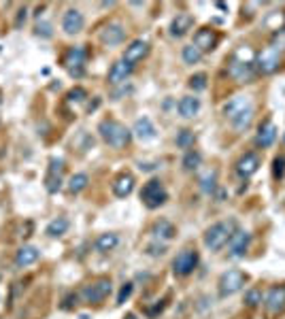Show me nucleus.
Returning a JSON list of instances; mask_svg holds the SVG:
<instances>
[{
    "instance_id": "f257e3e1",
    "label": "nucleus",
    "mask_w": 285,
    "mask_h": 319,
    "mask_svg": "<svg viewBox=\"0 0 285 319\" xmlns=\"http://www.w3.org/2000/svg\"><path fill=\"white\" fill-rule=\"evenodd\" d=\"M98 132H100L105 143H109L111 147H115V149L126 147L132 138V130H128L124 124H119L115 119H103L100 126H98Z\"/></svg>"
},
{
    "instance_id": "f03ea898",
    "label": "nucleus",
    "mask_w": 285,
    "mask_h": 319,
    "mask_svg": "<svg viewBox=\"0 0 285 319\" xmlns=\"http://www.w3.org/2000/svg\"><path fill=\"white\" fill-rule=\"evenodd\" d=\"M232 228H234L232 222H230V224H226V222L213 224V226L205 232V245H207V247H209L211 251H219V249H223L226 245H228V241H230V236L234 234Z\"/></svg>"
},
{
    "instance_id": "7ed1b4c3",
    "label": "nucleus",
    "mask_w": 285,
    "mask_h": 319,
    "mask_svg": "<svg viewBox=\"0 0 285 319\" xmlns=\"http://www.w3.org/2000/svg\"><path fill=\"white\" fill-rule=\"evenodd\" d=\"M140 200L145 202L147 209H160L164 202L168 200V194L164 190V185L160 179H151L145 183V187H142L140 192Z\"/></svg>"
},
{
    "instance_id": "20e7f679",
    "label": "nucleus",
    "mask_w": 285,
    "mask_h": 319,
    "mask_svg": "<svg viewBox=\"0 0 285 319\" xmlns=\"http://www.w3.org/2000/svg\"><path fill=\"white\" fill-rule=\"evenodd\" d=\"M247 283V274L243 270H228L223 272L221 277H219V296L221 298H228V296H234L236 292H240V289L245 287Z\"/></svg>"
},
{
    "instance_id": "39448f33",
    "label": "nucleus",
    "mask_w": 285,
    "mask_h": 319,
    "mask_svg": "<svg viewBox=\"0 0 285 319\" xmlns=\"http://www.w3.org/2000/svg\"><path fill=\"white\" fill-rule=\"evenodd\" d=\"M255 64H258V70L262 75H270V72H275L281 64V53L275 49V47H264L258 55H255Z\"/></svg>"
},
{
    "instance_id": "423d86ee",
    "label": "nucleus",
    "mask_w": 285,
    "mask_h": 319,
    "mask_svg": "<svg viewBox=\"0 0 285 319\" xmlns=\"http://www.w3.org/2000/svg\"><path fill=\"white\" fill-rule=\"evenodd\" d=\"M198 266V251L196 249H183L173 262V270L179 277H188Z\"/></svg>"
},
{
    "instance_id": "0eeeda50",
    "label": "nucleus",
    "mask_w": 285,
    "mask_h": 319,
    "mask_svg": "<svg viewBox=\"0 0 285 319\" xmlns=\"http://www.w3.org/2000/svg\"><path fill=\"white\" fill-rule=\"evenodd\" d=\"M109 294H111V281L109 279H98V281L83 287V300L90 302V304L103 302Z\"/></svg>"
},
{
    "instance_id": "6e6552de",
    "label": "nucleus",
    "mask_w": 285,
    "mask_h": 319,
    "mask_svg": "<svg viewBox=\"0 0 285 319\" xmlns=\"http://www.w3.org/2000/svg\"><path fill=\"white\" fill-rule=\"evenodd\" d=\"M85 49L81 47V45H77V47H70L68 51H66V55H64V66L68 68V72L73 77H81L83 75V64H85Z\"/></svg>"
},
{
    "instance_id": "1a4fd4ad",
    "label": "nucleus",
    "mask_w": 285,
    "mask_h": 319,
    "mask_svg": "<svg viewBox=\"0 0 285 319\" xmlns=\"http://www.w3.org/2000/svg\"><path fill=\"white\" fill-rule=\"evenodd\" d=\"M62 170H64V162L60 157H51L49 160V170L45 177V187L49 194H55L62 187Z\"/></svg>"
},
{
    "instance_id": "9d476101",
    "label": "nucleus",
    "mask_w": 285,
    "mask_h": 319,
    "mask_svg": "<svg viewBox=\"0 0 285 319\" xmlns=\"http://www.w3.org/2000/svg\"><path fill=\"white\" fill-rule=\"evenodd\" d=\"M83 26H85V19H83V13L79 9H68L64 13V17H62V30L68 36L79 34L83 30Z\"/></svg>"
},
{
    "instance_id": "9b49d317",
    "label": "nucleus",
    "mask_w": 285,
    "mask_h": 319,
    "mask_svg": "<svg viewBox=\"0 0 285 319\" xmlns=\"http://www.w3.org/2000/svg\"><path fill=\"white\" fill-rule=\"evenodd\" d=\"M147 53H149V43L147 41H140V38L132 41L124 51V62L134 66V64H138L142 60V57H147Z\"/></svg>"
},
{
    "instance_id": "f8f14e48",
    "label": "nucleus",
    "mask_w": 285,
    "mask_h": 319,
    "mask_svg": "<svg viewBox=\"0 0 285 319\" xmlns=\"http://www.w3.org/2000/svg\"><path fill=\"white\" fill-rule=\"evenodd\" d=\"M249 241H251V234L247 230H236L234 234L230 236L228 245H230V255L232 257H243L249 249Z\"/></svg>"
},
{
    "instance_id": "ddd939ff",
    "label": "nucleus",
    "mask_w": 285,
    "mask_h": 319,
    "mask_svg": "<svg viewBox=\"0 0 285 319\" xmlns=\"http://www.w3.org/2000/svg\"><path fill=\"white\" fill-rule=\"evenodd\" d=\"M264 307L268 313H283L285 311V285L270 289L264 298Z\"/></svg>"
},
{
    "instance_id": "4468645a",
    "label": "nucleus",
    "mask_w": 285,
    "mask_h": 319,
    "mask_svg": "<svg viewBox=\"0 0 285 319\" xmlns=\"http://www.w3.org/2000/svg\"><path fill=\"white\" fill-rule=\"evenodd\" d=\"M194 47H198L202 53L205 51H213L217 45V34L213 28H200L196 34H194V43H192Z\"/></svg>"
},
{
    "instance_id": "2eb2a0df",
    "label": "nucleus",
    "mask_w": 285,
    "mask_h": 319,
    "mask_svg": "<svg viewBox=\"0 0 285 319\" xmlns=\"http://www.w3.org/2000/svg\"><path fill=\"white\" fill-rule=\"evenodd\" d=\"M228 75H230L236 83H245L253 77V64H245V62H238L236 57H232L230 64H228Z\"/></svg>"
},
{
    "instance_id": "dca6fc26",
    "label": "nucleus",
    "mask_w": 285,
    "mask_h": 319,
    "mask_svg": "<svg viewBox=\"0 0 285 319\" xmlns=\"http://www.w3.org/2000/svg\"><path fill=\"white\" fill-rule=\"evenodd\" d=\"M258 168H260V157L255 155L253 151H249V153H245L243 157L236 162V172L243 179H249L251 175H255L258 172Z\"/></svg>"
},
{
    "instance_id": "f3484780",
    "label": "nucleus",
    "mask_w": 285,
    "mask_h": 319,
    "mask_svg": "<svg viewBox=\"0 0 285 319\" xmlns=\"http://www.w3.org/2000/svg\"><path fill=\"white\" fill-rule=\"evenodd\" d=\"M249 107H251V98H249V96H234V98H230V100L226 103L223 113H226V117L234 119L236 115H240L243 111H247Z\"/></svg>"
},
{
    "instance_id": "a211bd4d",
    "label": "nucleus",
    "mask_w": 285,
    "mask_h": 319,
    "mask_svg": "<svg viewBox=\"0 0 285 319\" xmlns=\"http://www.w3.org/2000/svg\"><path fill=\"white\" fill-rule=\"evenodd\" d=\"M275 138H277V126L270 122V119H266L260 128H258V136H255V145L258 147H270V145L275 143Z\"/></svg>"
},
{
    "instance_id": "6ab92c4d",
    "label": "nucleus",
    "mask_w": 285,
    "mask_h": 319,
    "mask_svg": "<svg viewBox=\"0 0 285 319\" xmlns=\"http://www.w3.org/2000/svg\"><path fill=\"white\" fill-rule=\"evenodd\" d=\"M194 26V17L190 15V13H179V15L173 19V24H170V34L173 36H185Z\"/></svg>"
},
{
    "instance_id": "aec40b11",
    "label": "nucleus",
    "mask_w": 285,
    "mask_h": 319,
    "mask_svg": "<svg viewBox=\"0 0 285 319\" xmlns=\"http://www.w3.org/2000/svg\"><path fill=\"white\" fill-rule=\"evenodd\" d=\"M100 38H103L105 45H119V43L126 38V30H124L121 24H109L100 32Z\"/></svg>"
},
{
    "instance_id": "412c9836",
    "label": "nucleus",
    "mask_w": 285,
    "mask_h": 319,
    "mask_svg": "<svg viewBox=\"0 0 285 319\" xmlns=\"http://www.w3.org/2000/svg\"><path fill=\"white\" fill-rule=\"evenodd\" d=\"M179 115L185 119H192L198 115V111H200V100H198L196 96H183L179 100Z\"/></svg>"
},
{
    "instance_id": "4be33fe9",
    "label": "nucleus",
    "mask_w": 285,
    "mask_h": 319,
    "mask_svg": "<svg viewBox=\"0 0 285 319\" xmlns=\"http://www.w3.org/2000/svg\"><path fill=\"white\" fill-rule=\"evenodd\" d=\"M132 190H134V177L128 175V172H124V175H119L115 181H113V194H115L117 198L130 196Z\"/></svg>"
},
{
    "instance_id": "5701e85b",
    "label": "nucleus",
    "mask_w": 285,
    "mask_h": 319,
    "mask_svg": "<svg viewBox=\"0 0 285 319\" xmlns=\"http://www.w3.org/2000/svg\"><path fill=\"white\" fill-rule=\"evenodd\" d=\"M130 72H132V66L126 64L124 60H119V62H115V64L111 66V70H109V81H111L113 85H119V83H124L128 77H130Z\"/></svg>"
},
{
    "instance_id": "b1692460",
    "label": "nucleus",
    "mask_w": 285,
    "mask_h": 319,
    "mask_svg": "<svg viewBox=\"0 0 285 319\" xmlns=\"http://www.w3.org/2000/svg\"><path fill=\"white\" fill-rule=\"evenodd\" d=\"M132 132L140 141H151V138H155V126L151 124L149 117H140V119H136Z\"/></svg>"
},
{
    "instance_id": "393cba45",
    "label": "nucleus",
    "mask_w": 285,
    "mask_h": 319,
    "mask_svg": "<svg viewBox=\"0 0 285 319\" xmlns=\"http://www.w3.org/2000/svg\"><path fill=\"white\" fill-rule=\"evenodd\" d=\"M117 243H119V236L115 234V232H107V234H100L96 238V251H100V253H107V251H113L117 247Z\"/></svg>"
},
{
    "instance_id": "a878e982",
    "label": "nucleus",
    "mask_w": 285,
    "mask_h": 319,
    "mask_svg": "<svg viewBox=\"0 0 285 319\" xmlns=\"http://www.w3.org/2000/svg\"><path fill=\"white\" fill-rule=\"evenodd\" d=\"M38 260V249L36 247H22L19 251H17V255H15V264L19 266V268H26V266H30V264H34Z\"/></svg>"
},
{
    "instance_id": "bb28decb",
    "label": "nucleus",
    "mask_w": 285,
    "mask_h": 319,
    "mask_svg": "<svg viewBox=\"0 0 285 319\" xmlns=\"http://www.w3.org/2000/svg\"><path fill=\"white\" fill-rule=\"evenodd\" d=\"M251 122H253V107H249L247 111L236 115V117L232 119V126H234L236 132H245V130L251 126Z\"/></svg>"
},
{
    "instance_id": "cd10ccee",
    "label": "nucleus",
    "mask_w": 285,
    "mask_h": 319,
    "mask_svg": "<svg viewBox=\"0 0 285 319\" xmlns=\"http://www.w3.org/2000/svg\"><path fill=\"white\" fill-rule=\"evenodd\" d=\"M68 220H66V217H58V220H53L49 226H47V236H51V238H58V236H62L64 234V232L68 230Z\"/></svg>"
},
{
    "instance_id": "c85d7f7f",
    "label": "nucleus",
    "mask_w": 285,
    "mask_h": 319,
    "mask_svg": "<svg viewBox=\"0 0 285 319\" xmlns=\"http://www.w3.org/2000/svg\"><path fill=\"white\" fill-rule=\"evenodd\" d=\"M153 234L158 236V238H164V241H170L175 236V226L170 224V222H166V220H160L158 224L153 226Z\"/></svg>"
},
{
    "instance_id": "c756f323",
    "label": "nucleus",
    "mask_w": 285,
    "mask_h": 319,
    "mask_svg": "<svg viewBox=\"0 0 285 319\" xmlns=\"http://www.w3.org/2000/svg\"><path fill=\"white\" fill-rule=\"evenodd\" d=\"M215 181H217V170L215 168H209L205 175L200 177V190L205 194H213V190H215Z\"/></svg>"
},
{
    "instance_id": "7c9ffc66",
    "label": "nucleus",
    "mask_w": 285,
    "mask_h": 319,
    "mask_svg": "<svg viewBox=\"0 0 285 319\" xmlns=\"http://www.w3.org/2000/svg\"><path fill=\"white\" fill-rule=\"evenodd\" d=\"M88 175L85 172H77V175H73L70 177V181H68V190L73 192V194H79V192H83L85 187H88Z\"/></svg>"
},
{
    "instance_id": "2f4dec72",
    "label": "nucleus",
    "mask_w": 285,
    "mask_h": 319,
    "mask_svg": "<svg viewBox=\"0 0 285 319\" xmlns=\"http://www.w3.org/2000/svg\"><path fill=\"white\" fill-rule=\"evenodd\" d=\"M181 55H183V62L185 64H198V62L202 60V51L198 49V47H194V45H185L183 51H181Z\"/></svg>"
},
{
    "instance_id": "473e14b6",
    "label": "nucleus",
    "mask_w": 285,
    "mask_h": 319,
    "mask_svg": "<svg viewBox=\"0 0 285 319\" xmlns=\"http://www.w3.org/2000/svg\"><path fill=\"white\" fill-rule=\"evenodd\" d=\"M200 162H202V155L198 153V151H194V149H190L188 153H185V157H183V168L185 170H198V166H200Z\"/></svg>"
},
{
    "instance_id": "72a5a7b5",
    "label": "nucleus",
    "mask_w": 285,
    "mask_h": 319,
    "mask_svg": "<svg viewBox=\"0 0 285 319\" xmlns=\"http://www.w3.org/2000/svg\"><path fill=\"white\" fill-rule=\"evenodd\" d=\"M194 141H196V136H194L192 130H181L177 134V147L190 151V147H194Z\"/></svg>"
},
{
    "instance_id": "f704fd0d",
    "label": "nucleus",
    "mask_w": 285,
    "mask_h": 319,
    "mask_svg": "<svg viewBox=\"0 0 285 319\" xmlns=\"http://www.w3.org/2000/svg\"><path fill=\"white\" fill-rule=\"evenodd\" d=\"M190 88H192L194 92L207 90V75H205V72H198V75H192V77H190Z\"/></svg>"
},
{
    "instance_id": "c9c22d12",
    "label": "nucleus",
    "mask_w": 285,
    "mask_h": 319,
    "mask_svg": "<svg viewBox=\"0 0 285 319\" xmlns=\"http://www.w3.org/2000/svg\"><path fill=\"white\" fill-rule=\"evenodd\" d=\"M262 302V292H260V289L258 287H253V289H249V292L245 294V304H247V307L249 309H255V307H258V304Z\"/></svg>"
},
{
    "instance_id": "e433bc0d",
    "label": "nucleus",
    "mask_w": 285,
    "mask_h": 319,
    "mask_svg": "<svg viewBox=\"0 0 285 319\" xmlns=\"http://www.w3.org/2000/svg\"><path fill=\"white\" fill-rule=\"evenodd\" d=\"M270 47H275L279 53L285 51V28H279L273 34V41H270Z\"/></svg>"
},
{
    "instance_id": "4c0bfd02",
    "label": "nucleus",
    "mask_w": 285,
    "mask_h": 319,
    "mask_svg": "<svg viewBox=\"0 0 285 319\" xmlns=\"http://www.w3.org/2000/svg\"><path fill=\"white\" fill-rule=\"evenodd\" d=\"M85 96H88V92H85L83 88H75L68 92V100L70 103H81V100H85Z\"/></svg>"
},
{
    "instance_id": "58836bf2",
    "label": "nucleus",
    "mask_w": 285,
    "mask_h": 319,
    "mask_svg": "<svg viewBox=\"0 0 285 319\" xmlns=\"http://www.w3.org/2000/svg\"><path fill=\"white\" fill-rule=\"evenodd\" d=\"M132 289H134V287H132V283H126V285H124V287L119 289V296H117V304H124V302H126L128 298H130V296H132Z\"/></svg>"
},
{
    "instance_id": "ea45409f",
    "label": "nucleus",
    "mask_w": 285,
    "mask_h": 319,
    "mask_svg": "<svg viewBox=\"0 0 285 319\" xmlns=\"http://www.w3.org/2000/svg\"><path fill=\"white\" fill-rule=\"evenodd\" d=\"M273 172H275V177H277V179H281V177H283V172H285V157H283V155L275 157V166H273Z\"/></svg>"
},
{
    "instance_id": "a19ab883",
    "label": "nucleus",
    "mask_w": 285,
    "mask_h": 319,
    "mask_svg": "<svg viewBox=\"0 0 285 319\" xmlns=\"http://www.w3.org/2000/svg\"><path fill=\"white\" fill-rule=\"evenodd\" d=\"M36 34L49 38V36H51V26H49V24H38V26H36Z\"/></svg>"
},
{
    "instance_id": "79ce46f5",
    "label": "nucleus",
    "mask_w": 285,
    "mask_h": 319,
    "mask_svg": "<svg viewBox=\"0 0 285 319\" xmlns=\"http://www.w3.org/2000/svg\"><path fill=\"white\" fill-rule=\"evenodd\" d=\"M26 13H28V9L24 7V9L19 11V15H17V22H15V26H17V28H19V26H22V24L26 22Z\"/></svg>"
},
{
    "instance_id": "37998d69",
    "label": "nucleus",
    "mask_w": 285,
    "mask_h": 319,
    "mask_svg": "<svg viewBox=\"0 0 285 319\" xmlns=\"http://www.w3.org/2000/svg\"><path fill=\"white\" fill-rule=\"evenodd\" d=\"M126 319H136V315H134V313H128V315H126Z\"/></svg>"
},
{
    "instance_id": "c03bdc74",
    "label": "nucleus",
    "mask_w": 285,
    "mask_h": 319,
    "mask_svg": "<svg viewBox=\"0 0 285 319\" xmlns=\"http://www.w3.org/2000/svg\"><path fill=\"white\" fill-rule=\"evenodd\" d=\"M0 105H3V92H0Z\"/></svg>"
},
{
    "instance_id": "a18cd8bd",
    "label": "nucleus",
    "mask_w": 285,
    "mask_h": 319,
    "mask_svg": "<svg viewBox=\"0 0 285 319\" xmlns=\"http://www.w3.org/2000/svg\"><path fill=\"white\" fill-rule=\"evenodd\" d=\"M283 141H285V136H283Z\"/></svg>"
}]
</instances>
